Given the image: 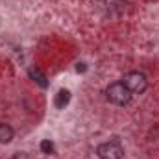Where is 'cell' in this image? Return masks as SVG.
I'll use <instances>...</instances> for the list:
<instances>
[{"mask_svg": "<svg viewBox=\"0 0 159 159\" xmlns=\"http://www.w3.org/2000/svg\"><path fill=\"white\" fill-rule=\"evenodd\" d=\"M106 94H107V100H109L111 104H115V106H126V104H129V100H131V93L128 91V87H126L122 81L111 83V85L107 87Z\"/></svg>", "mask_w": 159, "mask_h": 159, "instance_id": "obj_1", "label": "cell"}, {"mask_svg": "<svg viewBox=\"0 0 159 159\" xmlns=\"http://www.w3.org/2000/svg\"><path fill=\"white\" fill-rule=\"evenodd\" d=\"M122 83L128 87V91H129L131 94H143V93L146 91V87H148L146 76H144L143 72H139V70L128 72V74L122 78Z\"/></svg>", "mask_w": 159, "mask_h": 159, "instance_id": "obj_2", "label": "cell"}, {"mask_svg": "<svg viewBox=\"0 0 159 159\" xmlns=\"http://www.w3.org/2000/svg\"><path fill=\"white\" fill-rule=\"evenodd\" d=\"M96 156L100 159H122L124 150L117 141H109V143H104L96 148Z\"/></svg>", "mask_w": 159, "mask_h": 159, "instance_id": "obj_3", "label": "cell"}, {"mask_svg": "<svg viewBox=\"0 0 159 159\" xmlns=\"http://www.w3.org/2000/svg\"><path fill=\"white\" fill-rule=\"evenodd\" d=\"M69 102H70V93H69L67 89L57 91V94H56V98H54V106H56L57 109H63Z\"/></svg>", "mask_w": 159, "mask_h": 159, "instance_id": "obj_4", "label": "cell"}, {"mask_svg": "<svg viewBox=\"0 0 159 159\" xmlns=\"http://www.w3.org/2000/svg\"><path fill=\"white\" fill-rule=\"evenodd\" d=\"M11 139H13V129L7 124L0 122V144H7Z\"/></svg>", "mask_w": 159, "mask_h": 159, "instance_id": "obj_5", "label": "cell"}, {"mask_svg": "<svg viewBox=\"0 0 159 159\" xmlns=\"http://www.w3.org/2000/svg\"><path fill=\"white\" fill-rule=\"evenodd\" d=\"M30 76H32V80H34L35 83H39L43 89L48 85V81H46V78H44V74H43L41 70H37V69H30Z\"/></svg>", "mask_w": 159, "mask_h": 159, "instance_id": "obj_6", "label": "cell"}, {"mask_svg": "<svg viewBox=\"0 0 159 159\" xmlns=\"http://www.w3.org/2000/svg\"><path fill=\"white\" fill-rule=\"evenodd\" d=\"M41 150H43V154H54V144L50 143V141H43L41 143Z\"/></svg>", "mask_w": 159, "mask_h": 159, "instance_id": "obj_7", "label": "cell"}, {"mask_svg": "<svg viewBox=\"0 0 159 159\" xmlns=\"http://www.w3.org/2000/svg\"><path fill=\"white\" fill-rule=\"evenodd\" d=\"M11 159H30V157H28L26 154H15V156H13Z\"/></svg>", "mask_w": 159, "mask_h": 159, "instance_id": "obj_8", "label": "cell"}, {"mask_svg": "<svg viewBox=\"0 0 159 159\" xmlns=\"http://www.w3.org/2000/svg\"><path fill=\"white\" fill-rule=\"evenodd\" d=\"M76 70H85V63H78V67H76Z\"/></svg>", "mask_w": 159, "mask_h": 159, "instance_id": "obj_9", "label": "cell"}]
</instances>
